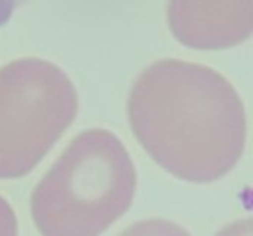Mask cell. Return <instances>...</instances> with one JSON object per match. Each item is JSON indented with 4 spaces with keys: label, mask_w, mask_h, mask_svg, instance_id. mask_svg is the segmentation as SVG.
Returning a JSON list of instances; mask_svg holds the SVG:
<instances>
[{
    "label": "cell",
    "mask_w": 253,
    "mask_h": 236,
    "mask_svg": "<svg viewBox=\"0 0 253 236\" xmlns=\"http://www.w3.org/2000/svg\"><path fill=\"white\" fill-rule=\"evenodd\" d=\"M128 118L149 156L179 179L217 181L243 155L241 97L227 78L203 64L162 59L146 68L132 85Z\"/></svg>",
    "instance_id": "1"
},
{
    "label": "cell",
    "mask_w": 253,
    "mask_h": 236,
    "mask_svg": "<svg viewBox=\"0 0 253 236\" xmlns=\"http://www.w3.org/2000/svg\"><path fill=\"white\" fill-rule=\"evenodd\" d=\"M137 172L123 142L90 129L70 142L32 194L42 236H99L132 203Z\"/></svg>",
    "instance_id": "2"
},
{
    "label": "cell",
    "mask_w": 253,
    "mask_h": 236,
    "mask_svg": "<svg viewBox=\"0 0 253 236\" xmlns=\"http://www.w3.org/2000/svg\"><path fill=\"white\" fill-rule=\"evenodd\" d=\"M77 109V89L56 64L21 57L0 68V179L32 172Z\"/></svg>",
    "instance_id": "3"
},
{
    "label": "cell",
    "mask_w": 253,
    "mask_h": 236,
    "mask_svg": "<svg viewBox=\"0 0 253 236\" xmlns=\"http://www.w3.org/2000/svg\"><path fill=\"white\" fill-rule=\"evenodd\" d=\"M169 25L179 42L194 49H225L252 35V0L169 4Z\"/></svg>",
    "instance_id": "4"
},
{
    "label": "cell",
    "mask_w": 253,
    "mask_h": 236,
    "mask_svg": "<svg viewBox=\"0 0 253 236\" xmlns=\"http://www.w3.org/2000/svg\"><path fill=\"white\" fill-rule=\"evenodd\" d=\"M120 236H191L182 226L167 219H148L132 224Z\"/></svg>",
    "instance_id": "5"
},
{
    "label": "cell",
    "mask_w": 253,
    "mask_h": 236,
    "mask_svg": "<svg viewBox=\"0 0 253 236\" xmlns=\"http://www.w3.org/2000/svg\"><path fill=\"white\" fill-rule=\"evenodd\" d=\"M0 236H18V219L12 207L0 196Z\"/></svg>",
    "instance_id": "6"
},
{
    "label": "cell",
    "mask_w": 253,
    "mask_h": 236,
    "mask_svg": "<svg viewBox=\"0 0 253 236\" xmlns=\"http://www.w3.org/2000/svg\"><path fill=\"white\" fill-rule=\"evenodd\" d=\"M215 236H253V222L250 217L239 219V221L220 229Z\"/></svg>",
    "instance_id": "7"
}]
</instances>
